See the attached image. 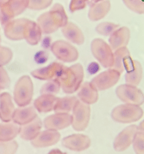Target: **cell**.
<instances>
[{
  "label": "cell",
  "mask_w": 144,
  "mask_h": 154,
  "mask_svg": "<svg viewBox=\"0 0 144 154\" xmlns=\"http://www.w3.org/2000/svg\"><path fill=\"white\" fill-rule=\"evenodd\" d=\"M91 139L83 134H72L64 137L62 145L68 149L80 152L87 149L91 145Z\"/></svg>",
  "instance_id": "15"
},
{
  "label": "cell",
  "mask_w": 144,
  "mask_h": 154,
  "mask_svg": "<svg viewBox=\"0 0 144 154\" xmlns=\"http://www.w3.org/2000/svg\"><path fill=\"white\" fill-rule=\"evenodd\" d=\"M139 130L137 125H132L127 127L119 133L114 140V149L117 152H123L129 148L133 141L135 134Z\"/></svg>",
  "instance_id": "14"
},
{
  "label": "cell",
  "mask_w": 144,
  "mask_h": 154,
  "mask_svg": "<svg viewBox=\"0 0 144 154\" xmlns=\"http://www.w3.org/2000/svg\"><path fill=\"white\" fill-rule=\"evenodd\" d=\"M13 53L11 49L0 46V67L8 64L12 59Z\"/></svg>",
  "instance_id": "36"
},
{
  "label": "cell",
  "mask_w": 144,
  "mask_h": 154,
  "mask_svg": "<svg viewBox=\"0 0 144 154\" xmlns=\"http://www.w3.org/2000/svg\"><path fill=\"white\" fill-rule=\"evenodd\" d=\"M60 139V134L58 131L46 129L31 140V145L35 148H45L57 144Z\"/></svg>",
  "instance_id": "17"
},
{
  "label": "cell",
  "mask_w": 144,
  "mask_h": 154,
  "mask_svg": "<svg viewBox=\"0 0 144 154\" xmlns=\"http://www.w3.org/2000/svg\"><path fill=\"white\" fill-rule=\"evenodd\" d=\"M67 23L65 10L59 3H55L48 12L41 14L37 19L38 25L45 35L55 32L58 28H63Z\"/></svg>",
  "instance_id": "1"
},
{
  "label": "cell",
  "mask_w": 144,
  "mask_h": 154,
  "mask_svg": "<svg viewBox=\"0 0 144 154\" xmlns=\"http://www.w3.org/2000/svg\"><path fill=\"white\" fill-rule=\"evenodd\" d=\"M0 43H1V36H0Z\"/></svg>",
  "instance_id": "46"
},
{
  "label": "cell",
  "mask_w": 144,
  "mask_h": 154,
  "mask_svg": "<svg viewBox=\"0 0 144 154\" xmlns=\"http://www.w3.org/2000/svg\"><path fill=\"white\" fill-rule=\"evenodd\" d=\"M130 10L139 14H144V2L140 0H123Z\"/></svg>",
  "instance_id": "34"
},
{
  "label": "cell",
  "mask_w": 144,
  "mask_h": 154,
  "mask_svg": "<svg viewBox=\"0 0 144 154\" xmlns=\"http://www.w3.org/2000/svg\"><path fill=\"white\" fill-rule=\"evenodd\" d=\"M120 75L119 71L111 68L98 74L92 79L91 83L97 90H106L114 86L119 82Z\"/></svg>",
  "instance_id": "10"
},
{
  "label": "cell",
  "mask_w": 144,
  "mask_h": 154,
  "mask_svg": "<svg viewBox=\"0 0 144 154\" xmlns=\"http://www.w3.org/2000/svg\"><path fill=\"white\" fill-rule=\"evenodd\" d=\"M19 145L16 141H0V154H15Z\"/></svg>",
  "instance_id": "33"
},
{
  "label": "cell",
  "mask_w": 144,
  "mask_h": 154,
  "mask_svg": "<svg viewBox=\"0 0 144 154\" xmlns=\"http://www.w3.org/2000/svg\"><path fill=\"white\" fill-rule=\"evenodd\" d=\"M29 19H13L4 26V34L6 37L12 41H19L24 39L26 26Z\"/></svg>",
  "instance_id": "11"
},
{
  "label": "cell",
  "mask_w": 144,
  "mask_h": 154,
  "mask_svg": "<svg viewBox=\"0 0 144 154\" xmlns=\"http://www.w3.org/2000/svg\"><path fill=\"white\" fill-rule=\"evenodd\" d=\"M72 124V116L69 113H55L46 117L43 125L47 129L58 131Z\"/></svg>",
  "instance_id": "16"
},
{
  "label": "cell",
  "mask_w": 144,
  "mask_h": 154,
  "mask_svg": "<svg viewBox=\"0 0 144 154\" xmlns=\"http://www.w3.org/2000/svg\"><path fill=\"white\" fill-rule=\"evenodd\" d=\"M37 118V113L34 107H20L15 109L12 121L18 125H26Z\"/></svg>",
  "instance_id": "20"
},
{
  "label": "cell",
  "mask_w": 144,
  "mask_h": 154,
  "mask_svg": "<svg viewBox=\"0 0 144 154\" xmlns=\"http://www.w3.org/2000/svg\"><path fill=\"white\" fill-rule=\"evenodd\" d=\"M51 50L54 55L64 62H73L79 58L77 49L67 42L58 40L51 44Z\"/></svg>",
  "instance_id": "8"
},
{
  "label": "cell",
  "mask_w": 144,
  "mask_h": 154,
  "mask_svg": "<svg viewBox=\"0 0 144 154\" xmlns=\"http://www.w3.org/2000/svg\"><path fill=\"white\" fill-rule=\"evenodd\" d=\"M7 0H0V5H2V3H4V2H7Z\"/></svg>",
  "instance_id": "45"
},
{
  "label": "cell",
  "mask_w": 144,
  "mask_h": 154,
  "mask_svg": "<svg viewBox=\"0 0 144 154\" xmlns=\"http://www.w3.org/2000/svg\"><path fill=\"white\" fill-rule=\"evenodd\" d=\"M91 50L94 57L104 68H111L114 63V53L111 46L101 38L91 42Z\"/></svg>",
  "instance_id": "6"
},
{
  "label": "cell",
  "mask_w": 144,
  "mask_h": 154,
  "mask_svg": "<svg viewBox=\"0 0 144 154\" xmlns=\"http://www.w3.org/2000/svg\"><path fill=\"white\" fill-rule=\"evenodd\" d=\"M143 111L139 106L131 104H123L118 106L112 110L111 117L119 123H132L141 119Z\"/></svg>",
  "instance_id": "3"
},
{
  "label": "cell",
  "mask_w": 144,
  "mask_h": 154,
  "mask_svg": "<svg viewBox=\"0 0 144 154\" xmlns=\"http://www.w3.org/2000/svg\"><path fill=\"white\" fill-rule=\"evenodd\" d=\"M11 84L9 75L3 67H0V90L7 89Z\"/></svg>",
  "instance_id": "37"
},
{
  "label": "cell",
  "mask_w": 144,
  "mask_h": 154,
  "mask_svg": "<svg viewBox=\"0 0 144 154\" xmlns=\"http://www.w3.org/2000/svg\"><path fill=\"white\" fill-rule=\"evenodd\" d=\"M79 101L76 97H64L58 98L54 107L55 113H68L73 110L74 105Z\"/></svg>",
  "instance_id": "28"
},
{
  "label": "cell",
  "mask_w": 144,
  "mask_h": 154,
  "mask_svg": "<svg viewBox=\"0 0 144 154\" xmlns=\"http://www.w3.org/2000/svg\"><path fill=\"white\" fill-rule=\"evenodd\" d=\"M115 93L121 101L127 104L141 106L144 103L143 93L135 85H121L117 87Z\"/></svg>",
  "instance_id": "9"
},
{
  "label": "cell",
  "mask_w": 144,
  "mask_h": 154,
  "mask_svg": "<svg viewBox=\"0 0 144 154\" xmlns=\"http://www.w3.org/2000/svg\"><path fill=\"white\" fill-rule=\"evenodd\" d=\"M52 2L53 0H29L28 8L35 11H40L50 7Z\"/></svg>",
  "instance_id": "35"
},
{
  "label": "cell",
  "mask_w": 144,
  "mask_h": 154,
  "mask_svg": "<svg viewBox=\"0 0 144 154\" xmlns=\"http://www.w3.org/2000/svg\"><path fill=\"white\" fill-rule=\"evenodd\" d=\"M41 128H42V122L39 118L37 117L30 123L23 125V127L20 129L19 135L23 140H32L39 134Z\"/></svg>",
  "instance_id": "26"
},
{
  "label": "cell",
  "mask_w": 144,
  "mask_h": 154,
  "mask_svg": "<svg viewBox=\"0 0 144 154\" xmlns=\"http://www.w3.org/2000/svg\"><path fill=\"white\" fill-rule=\"evenodd\" d=\"M102 0H91V3H95V2H101Z\"/></svg>",
  "instance_id": "44"
},
{
  "label": "cell",
  "mask_w": 144,
  "mask_h": 154,
  "mask_svg": "<svg viewBox=\"0 0 144 154\" xmlns=\"http://www.w3.org/2000/svg\"><path fill=\"white\" fill-rule=\"evenodd\" d=\"M48 154H66V153H65V152H62L61 150L55 149L51 150V151L48 152Z\"/></svg>",
  "instance_id": "42"
},
{
  "label": "cell",
  "mask_w": 144,
  "mask_h": 154,
  "mask_svg": "<svg viewBox=\"0 0 144 154\" xmlns=\"http://www.w3.org/2000/svg\"><path fill=\"white\" fill-rule=\"evenodd\" d=\"M15 110L11 96L8 93L0 94V119L5 123L12 121L13 114Z\"/></svg>",
  "instance_id": "19"
},
{
  "label": "cell",
  "mask_w": 144,
  "mask_h": 154,
  "mask_svg": "<svg viewBox=\"0 0 144 154\" xmlns=\"http://www.w3.org/2000/svg\"><path fill=\"white\" fill-rule=\"evenodd\" d=\"M48 59V53L46 51H39L35 55V61L38 64H43Z\"/></svg>",
  "instance_id": "39"
},
{
  "label": "cell",
  "mask_w": 144,
  "mask_h": 154,
  "mask_svg": "<svg viewBox=\"0 0 144 154\" xmlns=\"http://www.w3.org/2000/svg\"><path fill=\"white\" fill-rule=\"evenodd\" d=\"M130 58V51L127 47H122L114 51V63L111 69H116L119 73H123L125 70V62L127 58Z\"/></svg>",
  "instance_id": "29"
},
{
  "label": "cell",
  "mask_w": 144,
  "mask_h": 154,
  "mask_svg": "<svg viewBox=\"0 0 144 154\" xmlns=\"http://www.w3.org/2000/svg\"><path fill=\"white\" fill-rule=\"evenodd\" d=\"M20 127L14 123H0V141L13 140L19 134Z\"/></svg>",
  "instance_id": "27"
},
{
  "label": "cell",
  "mask_w": 144,
  "mask_h": 154,
  "mask_svg": "<svg viewBox=\"0 0 144 154\" xmlns=\"http://www.w3.org/2000/svg\"><path fill=\"white\" fill-rule=\"evenodd\" d=\"M89 2V0H71L70 3V11L75 12L84 9Z\"/></svg>",
  "instance_id": "38"
},
{
  "label": "cell",
  "mask_w": 144,
  "mask_h": 154,
  "mask_svg": "<svg viewBox=\"0 0 144 154\" xmlns=\"http://www.w3.org/2000/svg\"><path fill=\"white\" fill-rule=\"evenodd\" d=\"M119 27V25L112 23H102L96 26V31L99 35L103 36L111 35L114 30H116Z\"/></svg>",
  "instance_id": "31"
},
{
  "label": "cell",
  "mask_w": 144,
  "mask_h": 154,
  "mask_svg": "<svg viewBox=\"0 0 144 154\" xmlns=\"http://www.w3.org/2000/svg\"><path fill=\"white\" fill-rule=\"evenodd\" d=\"M62 32L66 38L77 45L83 44L85 38L83 33L80 28L73 23H67V24L62 28Z\"/></svg>",
  "instance_id": "23"
},
{
  "label": "cell",
  "mask_w": 144,
  "mask_h": 154,
  "mask_svg": "<svg viewBox=\"0 0 144 154\" xmlns=\"http://www.w3.org/2000/svg\"><path fill=\"white\" fill-rule=\"evenodd\" d=\"M83 67L81 64L78 63L71 66L64 67L57 80L60 83L61 89L63 92L70 94L80 88L83 81Z\"/></svg>",
  "instance_id": "2"
},
{
  "label": "cell",
  "mask_w": 144,
  "mask_h": 154,
  "mask_svg": "<svg viewBox=\"0 0 144 154\" xmlns=\"http://www.w3.org/2000/svg\"><path fill=\"white\" fill-rule=\"evenodd\" d=\"M78 97L82 102L86 105H92L96 103L99 99V93L91 82H86L80 87Z\"/></svg>",
  "instance_id": "21"
},
{
  "label": "cell",
  "mask_w": 144,
  "mask_h": 154,
  "mask_svg": "<svg viewBox=\"0 0 144 154\" xmlns=\"http://www.w3.org/2000/svg\"><path fill=\"white\" fill-rule=\"evenodd\" d=\"M51 38H45L44 40H43V42H42V46L44 48H48V47H51Z\"/></svg>",
  "instance_id": "41"
},
{
  "label": "cell",
  "mask_w": 144,
  "mask_h": 154,
  "mask_svg": "<svg viewBox=\"0 0 144 154\" xmlns=\"http://www.w3.org/2000/svg\"><path fill=\"white\" fill-rule=\"evenodd\" d=\"M64 66L58 62H53L46 67L35 69L31 72V75L36 79L44 81L57 80L64 69Z\"/></svg>",
  "instance_id": "12"
},
{
  "label": "cell",
  "mask_w": 144,
  "mask_h": 154,
  "mask_svg": "<svg viewBox=\"0 0 144 154\" xmlns=\"http://www.w3.org/2000/svg\"><path fill=\"white\" fill-rule=\"evenodd\" d=\"M138 129H139V130L141 132H142V133H144V120L142 121L141 123L139 124V125L138 126Z\"/></svg>",
  "instance_id": "43"
},
{
  "label": "cell",
  "mask_w": 144,
  "mask_h": 154,
  "mask_svg": "<svg viewBox=\"0 0 144 154\" xmlns=\"http://www.w3.org/2000/svg\"><path fill=\"white\" fill-rule=\"evenodd\" d=\"M133 148L136 154H144V133L138 130L133 139Z\"/></svg>",
  "instance_id": "32"
},
{
  "label": "cell",
  "mask_w": 144,
  "mask_h": 154,
  "mask_svg": "<svg viewBox=\"0 0 144 154\" xmlns=\"http://www.w3.org/2000/svg\"><path fill=\"white\" fill-rule=\"evenodd\" d=\"M125 80L128 85L137 86L141 82L142 77V68L139 62L132 60L131 57L126 60Z\"/></svg>",
  "instance_id": "13"
},
{
  "label": "cell",
  "mask_w": 144,
  "mask_h": 154,
  "mask_svg": "<svg viewBox=\"0 0 144 154\" xmlns=\"http://www.w3.org/2000/svg\"><path fill=\"white\" fill-rule=\"evenodd\" d=\"M29 0H7L0 5V23L3 26L28 8Z\"/></svg>",
  "instance_id": "5"
},
{
  "label": "cell",
  "mask_w": 144,
  "mask_h": 154,
  "mask_svg": "<svg viewBox=\"0 0 144 154\" xmlns=\"http://www.w3.org/2000/svg\"><path fill=\"white\" fill-rule=\"evenodd\" d=\"M111 10V2L109 0H102L101 2L91 4L88 12L89 19L96 22L103 19Z\"/></svg>",
  "instance_id": "22"
},
{
  "label": "cell",
  "mask_w": 144,
  "mask_h": 154,
  "mask_svg": "<svg viewBox=\"0 0 144 154\" xmlns=\"http://www.w3.org/2000/svg\"><path fill=\"white\" fill-rule=\"evenodd\" d=\"M58 97L55 95L41 94L34 101V106L40 113H49L54 110V107Z\"/></svg>",
  "instance_id": "25"
},
{
  "label": "cell",
  "mask_w": 144,
  "mask_h": 154,
  "mask_svg": "<svg viewBox=\"0 0 144 154\" xmlns=\"http://www.w3.org/2000/svg\"><path fill=\"white\" fill-rule=\"evenodd\" d=\"M42 30L37 23L31 20L28 21L24 32V39L31 46L37 45L42 38Z\"/></svg>",
  "instance_id": "24"
},
{
  "label": "cell",
  "mask_w": 144,
  "mask_h": 154,
  "mask_svg": "<svg viewBox=\"0 0 144 154\" xmlns=\"http://www.w3.org/2000/svg\"><path fill=\"white\" fill-rule=\"evenodd\" d=\"M34 94V85L31 78L24 75L19 78L14 85V100L19 107H25L30 103Z\"/></svg>",
  "instance_id": "4"
},
{
  "label": "cell",
  "mask_w": 144,
  "mask_h": 154,
  "mask_svg": "<svg viewBox=\"0 0 144 154\" xmlns=\"http://www.w3.org/2000/svg\"><path fill=\"white\" fill-rule=\"evenodd\" d=\"M130 37V30L126 26L118 28L112 33L109 38V44L111 50L116 51L122 47H126Z\"/></svg>",
  "instance_id": "18"
},
{
  "label": "cell",
  "mask_w": 144,
  "mask_h": 154,
  "mask_svg": "<svg viewBox=\"0 0 144 154\" xmlns=\"http://www.w3.org/2000/svg\"><path fill=\"white\" fill-rule=\"evenodd\" d=\"M87 70L90 74H95L99 70V66L96 62H91L87 67Z\"/></svg>",
  "instance_id": "40"
},
{
  "label": "cell",
  "mask_w": 144,
  "mask_h": 154,
  "mask_svg": "<svg viewBox=\"0 0 144 154\" xmlns=\"http://www.w3.org/2000/svg\"><path fill=\"white\" fill-rule=\"evenodd\" d=\"M72 127L76 131H83L88 125L91 118V108L89 105L78 101L73 108Z\"/></svg>",
  "instance_id": "7"
},
{
  "label": "cell",
  "mask_w": 144,
  "mask_h": 154,
  "mask_svg": "<svg viewBox=\"0 0 144 154\" xmlns=\"http://www.w3.org/2000/svg\"><path fill=\"white\" fill-rule=\"evenodd\" d=\"M60 89V83L58 80L48 81L46 84L42 85L40 90V93L41 94L55 95L59 93Z\"/></svg>",
  "instance_id": "30"
}]
</instances>
